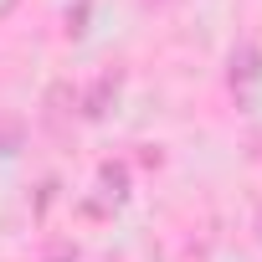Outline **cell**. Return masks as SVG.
I'll list each match as a JSON object with an SVG mask.
<instances>
[{
	"label": "cell",
	"instance_id": "1",
	"mask_svg": "<svg viewBox=\"0 0 262 262\" xmlns=\"http://www.w3.org/2000/svg\"><path fill=\"white\" fill-rule=\"evenodd\" d=\"M118 82H123L118 72H103V77H98V82H93L88 93H77V113H82L88 123H98V118H108V108L118 103Z\"/></svg>",
	"mask_w": 262,
	"mask_h": 262
},
{
	"label": "cell",
	"instance_id": "2",
	"mask_svg": "<svg viewBox=\"0 0 262 262\" xmlns=\"http://www.w3.org/2000/svg\"><path fill=\"white\" fill-rule=\"evenodd\" d=\"M226 82H231V88H257V82H262V47H252V41L231 47V57H226Z\"/></svg>",
	"mask_w": 262,
	"mask_h": 262
},
{
	"label": "cell",
	"instance_id": "3",
	"mask_svg": "<svg viewBox=\"0 0 262 262\" xmlns=\"http://www.w3.org/2000/svg\"><path fill=\"white\" fill-rule=\"evenodd\" d=\"M103 185H108V195H113V201H123V195H128V190H123V185H128L123 165H103Z\"/></svg>",
	"mask_w": 262,
	"mask_h": 262
}]
</instances>
